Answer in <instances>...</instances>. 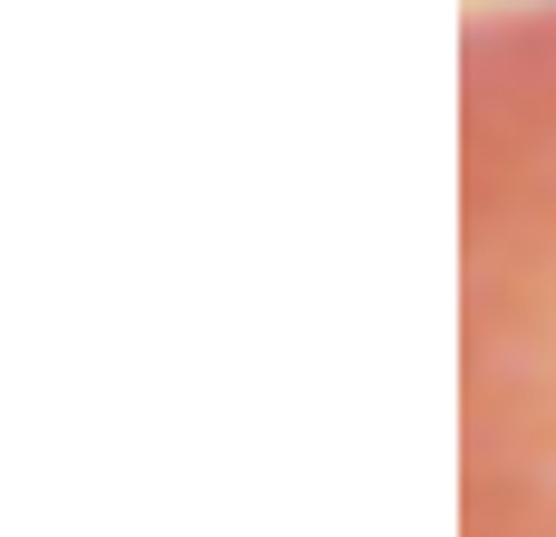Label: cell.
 I'll list each match as a JSON object with an SVG mask.
<instances>
[{
	"mask_svg": "<svg viewBox=\"0 0 556 537\" xmlns=\"http://www.w3.org/2000/svg\"><path fill=\"white\" fill-rule=\"evenodd\" d=\"M459 537H556V0L459 59Z\"/></svg>",
	"mask_w": 556,
	"mask_h": 537,
	"instance_id": "6da1fadb",
	"label": "cell"
}]
</instances>
